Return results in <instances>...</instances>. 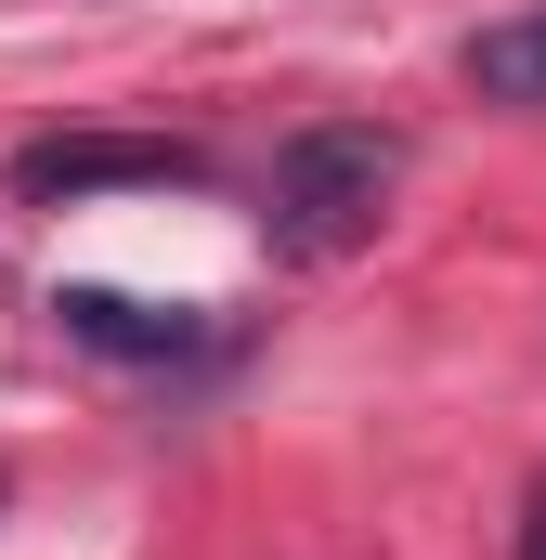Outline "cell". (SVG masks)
Wrapping results in <instances>:
<instances>
[{
	"label": "cell",
	"instance_id": "cell-4",
	"mask_svg": "<svg viewBox=\"0 0 546 560\" xmlns=\"http://www.w3.org/2000/svg\"><path fill=\"white\" fill-rule=\"evenodd\" d=\"M52 313H66L79 339H105V352H182V326H156V313H143V300H118V287H66Z\"/></svg>",
	"mask_w": 546,
	"mask_h": 560
},
{
	"label": "cell",
	"instance_id": "cell-2",
	"mask_svg": "<svg viewBox=\"0 0 546 560\" xmlns=\"http://www.w3.org/2000/svg\"><path fill=\"white\" fill-rule=\"evenodd\" d=\"M26 196H105V183H195V143L169 131H66V143H26L13 156Z\"/></svg>",
	"mask_w": 546,
	"mask_h": 560
},
{
	"label": "cell",
	"instance_id": "cell-3",
	"mask_svg": "<svg viewBox=\"0 0 546 560\" xmlns=\"http://www.w3.org/2000/svg\"><path fill=\"white\" fill-rule=\"evenodd\" d=\"M468 92H495V105H546V0L468 39Z\"/></svg>",
	"mask_w": 546,
	"mask_h": 560
},
{
	"label": "cell",
	"instance_id": "cell-1",
	"mask_svg": "<svg viewBox=\"0 0 546 560\" xmlns=\"http://www.w3.org/2000/svg\"><path fill=\"white\" fill-rule=\"evenodd\" d=\"M391 183H404V131H378V118L299 131L286 156H273V183H261L273 261H352V248L391 222Z\"/></svg>",
	"mask_w": 546,
	"mask_h": 560
},
{
	"label": "cell",
	"instance_id": "cell-5",
	"mask_svg": "<svg viewBox=\"0 0 546 560\" xmlns=\"http://www.w3.org/2000/svg\"><path fill=\"white\" fill-rule=\"evenodd\" d=\"M521 560H546V482L521 495Z\"/></svg>",
	"mask_w": 546,
	"mask_h": 560
}]
</instances>
